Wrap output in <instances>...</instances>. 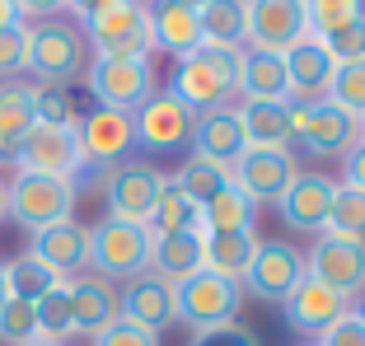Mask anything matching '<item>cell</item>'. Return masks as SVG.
I'll return each instance as SVG.
<instances>
[{"label":"cell","instance_id":"obj_1","mask_svg":"<svg viewBox=\"0 0 365 346\" xmlns=\"http://www.w3.org/2000/svg\"><path fill=\"white\" fill-rule=\"evenodd\" d=\"M89 52L85 33H80L76 19H43V23H29V61H24V75H33V85H56V89H71L76 80H85Z\"/></svg>","mask_w":365,"mask_h":346},{"label":"cell","instance_id":"obj_2","mask_svg":"<svg viewBox=\"0 0 365 346\" xmlns=\"http://www.w3.org/2000/svg\"><path fill=\"white\" fill-rule=\"evenodd\" d=\"M244 52V47H239ZM239 52L230 47H197L192 56H182L173 65V80H169V94L178 103L202 117V112L215 108H235L239 98Z\"/></svg>","mask_w":365,"mask_h":346},{"label":"cell","instance_id":"obj_3","mask_svg":"<svg viewBox=\"0 0 365 346\" xmlns=\"http://www.w3.org/2000/svg\"><path fill=\"white\" fill-rule=\"evenodd\" d=\"M150 243H155V234L145 225L103 216L98 225H89V271L113 285L118 281L127 285L150 271Z\"/></svg>","mask_w":365,"mask_h":346},{"label":"cell","instance_id":"obj_4","mask_svg":"<svg viewBox=\"0 0 365 346\" xmlns=\"http://www.w3.org/2000/svg\"><path fill=\"white\" fill-rule=\"evenodd\" d=\"M5 206H10V220L29 234L47 225H61V220H76L80 206V187L71 178H43V173H19L5 183Z\"/></svg>","mask_w":365,"mask_h":346},{"label":"cell","instance_id":"obj_5","mask_svg":"<svg viewBox=\"0 0 365 346\" xmlns=\"http://www.w3.org/2000/svg\"><path fill=\"white\" fill-rule=\"evenodd\" d=\"M85 89L94 94L98 108L136 112L145 98L160 89L150 56H94L85 70Z\"/></svg>","mask_w":365,"mask_h":346},{"label":"cell","instance_id":"obj_6","mask_svg":"<svg viewBox=\"0 0 365 346\" xmlns=\"http://www.w3.org/2000/svg\"><path fill=\"white\" fill-rule=\"evenodd\" d=\"M290 127H295V145L314 159H346V150L361 145V117L337 108L333 98L290 103Z\"/></svg>","mask_w":365,"mask_h":346},{"label":"cell","instance_id":"obj_7","mask_svg":"<svg viewBox=\"0 0 365 346\" xmlns=\"http://www.w3.org/2000/svg\"><path fill=\"white\" fill-rule=\"evenodd\" d=\"M85 43L94 56H150V10L140 0H113L108 10L80 23Z\"/></svg>","mask_w":365,"mask_h":346},{"label":"cell","instance_id":"obj_8","mask_svg":"<svg viewBox=\"0 0 365 346\" xmlns=\"http://www.w3.org/2000/svg\"><path fill=\"white\" fill-rule=\"evenodd\" d=\"M178 295V323H187L192 332H211V327L239 323V309H244V285L225 281L215 271H197L182 285H173Z\"/></svg>","mask_w":365,"mask_h":346},{"label":"cell","instance_id":"obj_9","mask_svg":"<svg viewBox=\"0 0 365 346\" xmlns=\"http://www.w3.org/2000/svg\"><path fill=\"white\" fill-rule=\"evenodd\" d=\"M164 187H169V173L155 169V164L145 159H127L118 164V169H108L103 178V206L113 220H131V225H150L155 216V201L164 196Z\"/></svg>","mask_w":365,"mask_h":346},{"label":"cell","instance_id":"obj_10","mask_svg":"<svg viewBox=\"0 0 365 346\" xmlns=\"http://www.w3.org/2000/svg\"><path fill=\"white\" fill-rule=\"evenodd\" d=\"M80 154H85V173H108L118 169V164L131 159L136 150V117L122 108H89L80 112Z\"/></svg>","mask_w":365,"mask_h":346},{"label":"cell","instance_id":"obj_11","mask_svg":"<svg viewBox=\"0 0 365 346\" xmlns=\"http://www.w3.org/2000/svg\"><path fill=\"white\" fill-rule=\"evenodd\" d=\"M304 271L314 281L333 285L337 295H346L351 304L365 300V238L346 234H314V248L304 253Z\"/></svg>","mask_w":365,"mask_h":346},{"label":"cell","instance_id":"obj_12","mask_svg":"<svg viewBox=\"0 0 365 346\" xmlns=\"http://www.w3.org/2000/svg\"><path fill=\"white\" fill-rule=\"evenodd\" d=\"M136 145L150 154H173L182 145H192V127H197V112L187 103L169 94V89H155L136 112Z\"/></svg>","mask_w":365,"mask_h":346},{"label":"cell","instance_id":"obj_13","mask_svg":"<svg viewBox=\"0 0 365 346\" xmlns=\"http://www.w3.org/2000/svg\"><path fill=\"white\" fill-rule=\"evenodd\" d=\"M304 38H309V10H304V0H248L244 47L286 56L290 47L304 43Z\"/></svg>","mask_w":365,"mask_h":346},{"label":"cell","instance_id":"obj_14","mask_svg":"<svg viewBox=\"0 0 365 346\" xmlns=\"http://www.w3.org/2000/svg\"><path fill=\"white\" fill-rule=\"evenodd\" d=\"M300 173L304 169L290 150H258V145H248V150L239 154V164L230 169V183L244 187V192L253 196V206H277Z\"/></svg>","mask_w":365,"mask_h":346},{"label":"cell","instance_id":"obj_15","mask_svg":"<svg viewBox=\"0 0 365 346\" xmlns=\"http://www.w3.org/2000/svg\"><path fill=\"white\" fill-rule=\"evenodd\" d=\"M14 169L19 173H43V178H71V183H76L80 173H85V154H80L76 127H38V122H33Z\"/></svg>","mask_w":365,"mask_h":346},{"label":"cell","instance_id":"obj_16","mask_svg":"<svg viewBox=\"0 0 365 346\" xmlns=\"http://www.w3.org/2000/svg\"><path fill=\"white\" fill-rule=\"evenodd\" d=\"M300 276H304V253L295 243H281V238H262L258 258L239 285H244V295L262 304H286V295L300 285Z\"/></svg>","mask_w":365,"mask_h":346},{"label":"cell","instance_id":"obj_17","mask_svg":"<svg viewBox=\"0 0 365 346\" xmlns=\"http://www.w3.org/2000/svg\"><path fill=\"white\" fill-rule=\"evenodd\" d=\"M281 309H286V323L295 327V332H300V337H309V342H319V337L328 332V327H333L337 318H346V314H351L356 304L346 300V295H337L333 285L314 281L309 271H304V276H300V285H295V290L286 295V304H281Z\"/></svg>","mask_w":365,"mask_h":346},{"label":"cell","instance_id":"obj_18","mask_svg":"<svg viewBox=\"0 0 365 346\" xmlns=\"http://www.w3.org/2000/svg\"><path fill=\"white\" fill-rule=\"evenodd\" d=\"M333 192H337V178H328L323 169H304L290 183V192L277 201L281 225L290 234H323L328 229V211H333Z\"/></svg>","mask_w":365,"mask_h":346},{"label":"cell","instance_id":"obj_19","mask_svg":"<svg viewBox=\"0 0 365 346\" xmlns=\"http://www.w3.org/2000/svg\"><path fill=\"white\" fill-rule=\"evenodd\" d=\"M118 304H122V318H131L136 327H145L155 337L178 323V295H173L169 281H160L150 271L127 281V285H118Z\"/></svg>","mask_w":365,"mask_h":346},{"label":"cell","instance_id":"obj_20","mask_svg":"<svg viewBox=\"0 0 365 346\" xmlns=\"http://www.w3.org/2000/svg\"><path fill=\"white\" fill-rule=\"evenodd\" d=\"M29 253L38 262H47L61 281L85 276L89 271V225H80V220L47 225V229H38V234H29Z\"/></svg>","mask_w":365,"mask_h":346},{"label":"cell","instance_id":"obj_21","mask_svg":"<svg viewBox=\"0 0 365 346\" xmlns=\"http://www.w3.org/2000/svg\"><path fill=\"white\" fill-rule=\"evenodd\" d=\"M66 295H71V323H76V337H89L94 342L108 323L122 318V304H118V285L85 271V276H71L66 281Z\"/></svg>","mask_w":365,"mask_h":346},{"label":"cell","instance_id":"obj_22","mask_svg":"<svg viewBox=\"0 0 365 346\" xmlns=\"http://www.w3.org/2000/svg\"><path fill=\"white\" fill-rule=\"evenodd\" d=\"M281 61H286V85H290L286 103H319V98H328V85H333L337 61L328 56V47H323L319 38L295 43Z\"/></svg>","mask_w":365,"mask_h":346},{"label":"cell","instance_id":"obj_23","mask_svg":"<svg viewBox=\"0 0 365 346\" xmlns=\"http://www.w3.org/2000/svg\"><path fill=\"white\" fill-rule=\"evenodd\" d=\"M145 10H150L155 52L182 61V56H192L197 47H202V19H197V10H182V5H173V0H150Z\"/></svg>","mask_w":365,"mask_h":346},{"label":"cell","instance_id":"obj_24","mask_svg":"<svg viewBox=\"0 0 365 346\" xmlns=\"http://www.w3.org/2000/svg\"><path fill=\"white\" fill-rule=\"evenodd\" d=\"M244 150H248V141H244V127H239L235 108H215V112H202V117H197L192 154L220 164V169H235Z\"/></svg>","mask_w":365,"mask_h":346},{"label":"cell","instance_id":"obj_25","mask_svg":"<svg viewBox=\"0 0 365 346\" xmlns=\"http://www.w3.org/2000/svg\"><path fill=\"white\" fill-rule=\"evenodd\" d=\"M239 98L248 103H286L290 85H286V61L277 52H239Z\"/></svg>","mask_w":365,"mask_h":346},{"label":"cell","instance_id":"obj_26","mask_svg":"<svg viewBox=\"0 0 365 346\" xmlns=\"http://www.w3.org/2000/svg\"><path fill=\"white\" fill-rule=\"evenodd\" d=\"M258 229H230V234H202V267L225 276V281H244L253 258H258Z\"/></svg>","mask_w":365,"mask_h":346},{"label":"cell","instance_id":"obj_27","mask_svg":"<svg viewBox=\"0 0 365 346\" xmlns=\"http://www.w3.org/2000/svg\"><path fill=\"white\" fill-rule=\"evenodd\" d=\"M29 131H33V80H5L0 85V164L14 169Z\"/></svg>","mask_w":365,"mask_h":346},{"label":"cell","instance_id":"obj_28","mask_svg":"<svg viewBox=\"0 0 365 346\" xmlns=\"http://www.w3.org/2000/svg\"><path fill=\"white\" fill-rule=\"evenodd\" d=\"M244 141L258 150H290L295 145V127H290V103H239L235 108Z\"/></svg>","mask_w":365,"mask_h":346},{"label":"cell","instance_id":"obj_29","mask_svg":"<svg viewBox=\"0 0 365 346\" xmlns=\"http://www.w3.org/2000/svg\"><path fill=\"white\" fill-rule=\"evenodd\" d=\"M202 271V234H164L150 243V276L182 285Z\"/></svg>","mask_w":365,"mask_h":346},{"label":"cell","instance_id":"obj_30","mask_svg":"<svg viewBox=\"0 0 365 346\" xmlns=\"http://www.w3.org/2000/svg\"><path fill=\"white\" fill-rule=\"evenodd\" d=\"M197 19H202V47L239 52L248 38V0H211Z\"/></svg>","mask_w":365,"mask_h":346},{"label":"cell","instance_id":"obj_31","mask_svg":"<svg viewBox=\"0 0 365 346\" xmlns=\"http://www.w3.org/2000/svg\"><path fill=\"white\" fill-rule=\"evenodd\" d=\"M253 220H258V206H253V196H248L244 187H235V183H225L220 192L211 196V201L202 206V234L253 229Z\"/></svg>","mask_w":365,"mask_h":346},{"label":"cell","instance_id":"obj_32","mask_svg":"<svg viewBox=\"0 0 365 346\" xmlns=\"http://www.w3.org/2000/svg\"><path fill=\"white\" fill-rule=\"evenodd\" d=\"M56 285H61V276H56L47 262H38L29 248H24L19 258L5 262V290H10V300H29V304H38L47 290H56Z\"/></svg>","mask_w":365,"mask_h":346},{"label":"cell","instance_id":"obj_33","mask_svg":"<svg viewBox=\"0 0 365 346\" xmlns=\"http://www.w3.org/2000/svg\"><path fill=\"white\" fill-rule=\"evenodd\" d=\"M225 183H230V169H220V164L202 159V154H187V159L173 169V178H169L173 192H182L187 201H197V206H206Z\"/></svg>","mask_w":365,"mask_h":346},{"label":"cell","instance_id":"obj_34","mask_svg":"<svg viewBox=\"0 0 365 346\" xmlns=\"http://www.w3.org/2000/svg\"><path fill=\"white\" fill-rule=\"evenodd\" d=\"M150 229L155 238L164 234H202V206L187 201L182 192H173V187H164V196L155 201V216H150Z\"/></svg>","mask_w":365,"mask_h":346},{"label":"cell","instance_id":"obj_35","mask_svg":"<svg viewBox=\"0 0 365 346\" xmlns=\"http://www.w3.org/2000/svg\"><path fill=\"white\" fill-rule=\"evenodd\" d=\"M38 314V337L43 342H71L76 337V323H71V295H66V281L56 290H47L43 300L33 304Z\"/></svg>","mask_w":365,"mask_h":346},{"label":"cell","instance_id":"obj_36","mask_svg":"<svg viewBox=\"0 0 365 346\" xmlns=\"http://www.w3.org/2000/svg\"><path fill=\"white\" fill-rule=\"evenodd\" d=\"M33 122L38 127H80V108L71 98V89L33 85Z\"/></svg>","mask_w":365,"mask_h":346},{"label":"cell","instance_id":"obj_37","mask_svg":"<svg viewBox=\"0 0 365 346\" xmlns=\"http://www.w3.org/2000/svg\"><path fill=\"white\" fill-rule=\"evenodd\" d=\"M328 234L365 238V192H361V187L337 183V192H333V211H328Z\"/></svg>","mask_w":365,"mask_h":346},{"label":"cell","instance_id":"obj_38","mask_svg":"<svg viewBox=\"0 0 365 346\" xmlns=\"http://www.w3.org/2000/svg\"><path fill=\"white\" fill-rule=\"evenodd\" d=\"M319 43L328 47V56H333L337 65L365 61V10H361V14H351V19H346V23H337L333 33H323Z\"/></svg>","mask_w":365,"mask_h":346},{"label":"cell","instance_id":"obj_39","mask_svg":"<svg viewBox=\"0 0 365 346\" xmlns=\"http://www.w3.org/2000/svg\"><path fill=\"white\" fill-rule=\"evenodd\" d=\"M328 98H333L337 108H346L351 117H361V112H365V61L337 65L333 85H328Z\"/></svg>","mask_w":365,"mask_h":346},{"label":"cell","instance_id":"obj_40","mask_svg":"<svg viewBox=\"0 0 365 346\" xmlns=\"http://www.w3.org/2000/svg\"><path fill=\"white\" fill-rule=\"evenodd\" d=\"M0 342L5 346L38 342V314H33L29 300H5L0 304Z\"/></svg>","mask_w":365,"mask_h":346},{"label":"cell","instance_id":"obj_41","mask_svg":"<svg viewBox=\"0 0 365 346\" xmlns=\"http://www.w3.org/2000/svg\"><path fill=\"white\" fill-rule=\"evenodd\" d=\"M304 10H309V38H323L337 23H346L351 14H361L365 0H304Z\"/></svg>","mask_w":365,"mask_h":346},{"label":"cell","instance_id":"obj_42","mask_svg":"<svg viewBox=\"0 0 365 346\" xmlns=\"http://www.w3.org/2000/svg\"><path fill=\"white\" fill-rule=\"evenodd\" d=\"M24 61H29V23L0 28V85H5V80H19Z\"/></svg>","mask_w":365,"mask_h":346},{"label":"cell","instance_id":"obj_43","mask_svg":"<svg viewBox=\"0 0 365 346\" xmlns=\"http://www.w3.org/2000/svg\"><path fill=\"white\" fill-rule=\"evenodd\" d=\"M89 346H160V337L145 332V327H136L131 318H118V323H108Z\"/></svg>","mask_w":365,"mask_h":346},{"label":"cell","instance_id":"obj_44","mask_svg":"<svg viewBox=\"0 0 365 346\" xmlns=\"http://www.w3.org/2000/svg\"><path fill=\"white\" fill-rule=\"evenodd\" d=\"M187 346H258V337L244 323H225V327H211V332H192Z\"/></svg>","mask_w":365,"mask_h":346},{"label":"cell","instance_id":"obj_45","mask_svg":"<svg viewBox=\"0 0 365 346\" xmlns=\"http://www.w3.org/2000/svg\"><path fill=\"white\" fill-rule=\"evenodd\" d=\"M319 346H365V323H361V314H346V318H337L328 332L319 337Z\"/></svg>","mask_w":365,"mask_h":346},{"label":"cell","instance_id":"obj_46","mask_svg":"<svg viewBox=\"0 0 365 346\" xmlns=\"http://www.w3.org/2000/svg\"><path fill=\"white\" fill-rule=\"evenodd\" d=\"M24 23H43V19H61L66 14V0H14Z\"/></svg>","mask_w":365,"mask_h":346},{"label":"cell","instance_id":"obj_47","mask_svg":"<svg viewBox=\"0 0 365 346\" xmlns=\"http://www.w3.org/2000/svg\"><path fill=\"white\" fill-rule=\"evenodd\" d=\"M342 169H346V173H342V183H346V187H361V192H365V141L346 150Z\"/></svg>","mask_w":365,"mask_h":346},{"label":"cell","instance_id":"obj_48","mask_svg":"<svg viewBox=\"0 0 365 346\" xmlns=\"http://www.w3.org/2000/svg\"><path fill=\"white\" fill-rule=\"evenodd\" d=\"M108 5H113V0H66V14L76 23H85V19H94L98 10H108Z\"/></svg>","mask_w":365,"mask_h":346},{"label":"cell","instance_id":"obj_49","mask_svg":"<svg viewBox=\"0 0 365 346\" xmlns=\"http://www.w3.org/2000/svg\"><path fill=\"white\" fill-rule=\"evenodd\" d=\"M10 23H24V19L14 10V0H0V28H10Z\"/></svg>","mask_w":365,"mask_h":346},{"label":"cell","instance_id":"obj_50","mask_svg":"<svg viewBox=\"0 0 365 346\" xmlns=\"http://www.w3.org/2000/svg\"><path fill=\"white\" fill-rule=\"evenodd\" d=\"M173 5H182V10H197V14H202L206 5H211V0H173Z\"/></svg>","mask_w":365,"mask_h":346},{"label":"cell","instance_id":"obj_51","mask_svg":"<svg viewBox=\"0 0 365 346\" xmlns=\"http://www.w3.org/2000/svg\"><path fill=\"white\" fill-rule=\"evenodd\" d=\"M0 220H10V206H5V178H0Z\"/></svg>","mask_w":365,"mask_h":346},{"label":"cell","instance_id":"obj_52","mask_svg":"<svg viewBox=\"0 0 365 346\" xmlns=\"http://www.w3.org/2000/svg\"><path fill=\"white\" fill-rule=\"evenodd\" d=\"M10 300V290H5V262H0V304Z\"/></svg>","mask_w":365,"mask_h":346},{"label":"cell","instance_id":"obj_53","mask_svg":"<svg viewBox=\"0 0 365 346\" xmlns=\"http://www.w3.org/2000/svg\"><path fill=\"white\" fill-rule=\"evenodd\" d=\"M29 346H71V342H43V337H38V342H29Z\"/></svg>","mask_w":365,"mask_h":346},{"label":"cell","instance_id":"obj_54","mask_svg":"<svg viewBox=\"0 0 365 346\" xmlns=\"http://www.w3.org/2000/svg\"><path fill=\"white\" fill-rule=\"evenodd\" d=\"M356 314H361V323H365V300H361V304H356Z\"/></svg>","mask_w":365,"mask_h":346},{"label":"cell","instance_id":"obj_55","mask_svg":"<svg viewBox=\"0 0 365 346\" xmlns=\"http://www.w3.org/2000/svg\"><path fill=\"white\" fill-rule=\"evenodd\" d=\"M361 141H365V112H361Z\"/></svg>","mask_w":365,"mask_h":346},{"label":"cell","instance_id":"obj_56","mask_svg":"<svg viewBox=\"0 0 365 346\" xmlns=\"http://www.w3.org/2000/svg\"><path fill=\"white\" fill-rule=\"evenodd\" d=\"M304 346H319V342H304Z\"/></svg>","mask_w":365,"mask_h":346},{"label":"cell","instance_id":"obj_57","mask_svg":"<svg viewBox=\"0 0 365 346\" xmlns=\"http://www.w3.org/2000/svg\"><path fill=\"white\" fill-rule=\"evenodd\" d=\"M140 5H150V0H140Z\"/></svg>","mask_w":365,"mask_h":346}]
</instances>
